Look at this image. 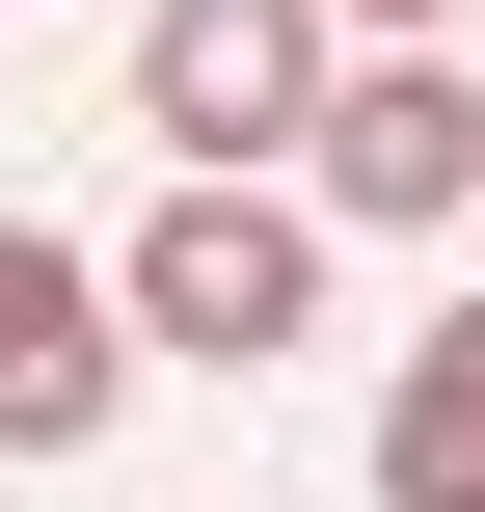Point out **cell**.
<instances>
[{"instance_id": "obj_1", "label": "cell", "mask_w": 485, "mask_h": 512, "mask_svg": "<svg viewBox=\"0 0 485 512\" xmlns=\"http://www.w3.org/2000/svg\"><path fill=\"white\" fill-rule=\"evenodd\" d=\"M108 324H135V378H270V351L324 324V216H297V189H162V216L108 243Z\"/></svg>"}, {"instance_id": "obj_2", "label": "cell", "mask_w": 485, "mask_h": 512, "mask_svg": "<svg viewBox=\"0 0 485 512\" xmlns=\"http://www.w3.org/2000/svg\"><path fill=\"white\" fill-rule=\"evenodd\" d=\"M324 0H135V135L189 162V189H270L297 162V108H324Z\"/></svg>"}, {"instance_id": "obj_3", "label": "cell", "mask_w": 485, "mask_h": 512, "mask_svg": "<svg viewBox=\"0 0 485 512\" xmlns=\"http://www.w3.org/2000/svg\"><path fill=\"white\" fill-rule=\"evenodd\" d=\"M459 189H485V81H459V54H324L297 216H459Z\"/></svg>"}, {"instance_id": "obj_4", "label": "cell", "mask_w": 485, "mask_h": 512, "mask_svg": "<svg viewBox=\"0 0 485 512\" xmlns=\"http://www.w3.org/2000/svg\"><path fill=\"white\" fill-rule=\"evenodd\" d=\"M108 405H135V324H108V270L0 216V459H81Z\"/></svg>"}, {"instance_id": "obj_5", "label": "cell", "mask_w": 485, "mask_h": 512, "mask_svg": "<svg viewBox=\"0 0 485 512\" xmlns=\"http://www.w3.org/2000/svg\"><path fill=\"white\" fill-rule=\"evenodd\" d=\"M378 512H485V297L378 378Z\"/></svg>"}, {"instance_id": "obj_6", "label": "cell", "mask_w": 485, "mask_h": 512, "mask_svg": "<svg viewBox=\"0 0 485 512\" xmlns=\"http://www.w3.org/2000/svg\"><path fill=\"white\" fill-rule=\"evenodd\" d=\"M324 27H351V54H432V0H324Z\"/></svg>"}]
</instances>
